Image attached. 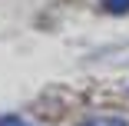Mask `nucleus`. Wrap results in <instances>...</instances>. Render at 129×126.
Returning a JSON list of instances; mask_svg holds the SVG:
<instances>
[{
    "label": "nucleus",
    "instance_id": "1",
    "mask_svg": "<svg viewBox=\"0 0 129 126\" xmlns=\"http://www.w3.org/2000/svg\"><path fill=\"white\" fill-rule=\"evenodd\" d=\"M106 10L109 13H126L129 10V0H106Z\"/></svg>",
    "mask_w": 129,
    "mask_h": 126
},
{
    "label": "nucleus",
    "instance_id": "3",
    "mask_svg": "<svg viewBox=\"0 0 129 126\" xmlns=\"http://www.w3.org/2000/svg\"><path fill=\"white\" fill-rule=\"evenodd\" d=\"M86 126H99V123H86Z\"/></svg>",
    "mask_w": 129,
    "mask_h": 126
},
{
    "label": "nucleus",
    "instance_id": "2",
    "mask_svg": "<svg viewBox=\"0 0 129 126\" xmlns=\"http://www.w3.org/2000/svg\"><path fill=\"white\" fill-rule=\"evenodd\" d=\"M0 126H30V123H23L20 116H4V119H0Z\"/></svg>",
    "mask_w": 129,
    "mask_h": 126
}]
</instances>
